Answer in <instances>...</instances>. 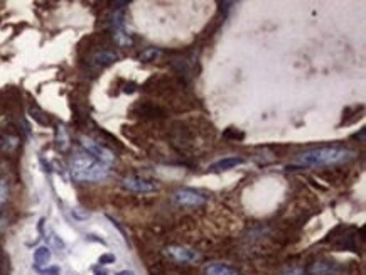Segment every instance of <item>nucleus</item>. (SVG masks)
Instances as JSON below:
<instances>
[{
	"instance_id": "nucleus-1",
	"label": "nucleus",
	"mask_w": 366,
	"mask_h": 275,
	"mask_svg": "<svg viewBox=\"0 0 366 275\" xmlns=\"http://www.w3.org/2000/svg\"><path fill=\"white\" fill-rule=\"evenodd\" d=\"M354 157V152L341 145L331 147H317V149L306 150L297 156V164L306 167H324V166H338V164L348 162Z\"/></svg>"
},
{
	"instance_id": "nucleus-2",
	"label": "nucleus",
	"mask_w": 366,
	"mask_h": 275,
	"mask_svg": "<svg viewBox=\"0 0 366 275\" xmlns=\"http://www.w3.org/2000/svg\"><path fill=\"white\" fill-rule=\"evenodd\" d=\"M70 172L78 182H98L108 177L110 167L88 154H76L70 161Z\"/></svg>"
},
{
	"instance_id": "nucleus-3",
	"label": "nucleus",
	"mask_w": 366,
	"mask_h": 275,
	"mask_svg": "<svg viewBox=\"0 0 366 275\" xmlns=\"http://www.w3.org/2000/svg\"><path fill=\"white\" fill-rule=\"evenodd\" d=\"M79 142H81L83 149L86 150V154L92 156L93 159H97L98 162H102L108 167L115 162V154L108 149V147L100 144V142L89 139V137H86V135H83L81 139H79Z\"/></svg>"
},
{
	"instance_id": "nucleus-4",
	"label": "nucleus",
	"mask_w": 366,
	"mask_h": 275,
	"mask_svg": "<svg viewBox=\"0 0 366 275\" xmlns=\"http://www.w3.org/2000/svg\"><path fill=\"white\" fill-rule=\"evenodd\" d=\"M174 201H176L179 206H186V208H199V206L206 204L208 198H206L203 193L194 191V189L181 188L174 193Z\"/></svg>"
},
{
	"instance_id": "nucleus-5",
	"label": "nucleus",
	"mask_w": 366,
	"mask_h": 275,
	"mask_svg": "<svg viewBox=\"0 0 366 275\" xmlns=\"http://www.w3.org/2000/svg\"><path fill=\"white\" fill-rule=\"evenodd\" d=\"M164 253L171 258L172 262L176 263H196L201 260V255L193 248H188V247H181V245H169Z\"/></svg>"
},
{
	"instance_id": "nucleus-6",
	"label": "nucleus",
	"mask_w": 366,
	"mask_h": 275,
	"mask_svg": "<svg viewBox=\"0 0 366 275\" xmlns=\"http://www.w3.org/2000/svg\"><path fill=\"white\" fill-rule=\"evenodd\" d=\"M121 182H124V186L127 189H130V191H134V193H152L157 189L156 182L148 181V179H144V177H139V176H127Z\"/></svg>"
},
{
	"instance_id": "nucleus-7",
	"label": "nucleus",
	"mask_w": 366,
	"mask_h": 275,
	"mask_svg": "<svg viewBox=\"0 0 366 275\" xmlns=\"http://www.w3.org/2000/svg\"><path fill=\"white\" fill-rule=\"evenodd\" d=\"M306 275H336L339 272L338 263L329 260H316L306 268Z\"/></svg>"
},
{
	"instance_id": "nucleus-8",
	"label": "nucleus",
	"mask_w": 366,
	"mask_h": 275,
	"mask_svg": "<svg viewBox=\"0 0 366 275\" xmlns=\"http://www.w3.org/2000/svg\"><path fill=\"white\" fill-rule=\"evenodd\" d=\"M245 164V159L243 157H225V159H221V161L218 162H215V164H211L209 169L213 172H221V171H230V169H235L238 166H243Z\"/></svg>"
},
{
	"instance_id": "nucleus-9",
	"label": "nucleus",
	"mask_w": 366,
	"mask_h": 275,
	"mask_svg": "<svg viewBox=\"0 0 366 275\" xmlns=\"http://www.w3.org/2000/svg\"><path fill=\"white\" fill-rule=\"evenodd\" d=\"M204 275H241V273L236 268L226 265V263L213 262L204 267Z\"/></svg>"
},
{
	"instance_id": "nucleus-10",
	"label": "nucleus",
	"mask_w": 366,
	"mask_h": 275,
	"mask_svg": "<svg viewBox=\"0 0 366 275\" xmlns=\"http://www.w3.org/2000/svg\"><path fill=\"white\" fill-rule=\"evenodd\" d=\"M118 61V56L115 54V52L111 51H98L97 54H93L92 57V63L95 66L98 68H105V66H110L113 65V63Z\"/></svg>"
},
{
	"instance_id": "nucleus-11",
	"label": "nucleus",
	"mask_w": 366,
	"mask_h": 275,
	"mask_svg": "<svg viewBox=\"0 0 366 275\" xmlns=\"http://www.w3.org/2000/svg\"><path fill=\"white\" fill-rule=\"evenodd\" d=\"M34 262H36V267L41 268V267H46L47 263L51 262V250L47 247H39L36 248L34 252Z\"/></svg>"
},
{
	"instance_id": "nucleus-12",
	"label": "nucleus",
	"mask_w": 366,
	"mask_h": 275,
	"mask_svg": "<svg viewBox=\"0 0 366 275\" xmlns=\"http://www.w3.org/2000/svg\"><path fill=\"white\" fill-rule=\"evenodd\" d=\"M56 145L59 150H66L68 147H70V135H68V132L65 127H57V132H56Z\"/></svg>"
},
{
	"instance_id": "nucleus-13",
	"label": "nucleus",
	"mask_w": 366,
	"mask_h": 275,
	"mask_svg": "<svg viewBox=\"0 0 366 275\" xmlns=\"http://www.w3.org/2000/svg\"><path fill=\"white\" fill-rule=\"evenodd\" d=\"M140 113H144L145 117H150V118L164 117V110H161L159 107H154V105H144V107H140Z\"/></svg>"
},
{
	"instance_id": "nucleus-14",
	"label": "nucleus",
	"mask_w": 366,
	"mask_h": 275,
	"mask_svg": "<svg viewBox=\"0 0 366 275\" xmlns=\"http://www.w3.org/2000/svg\"><path fill=\"white\" fill-rule=\"evenodd\" d=\"M29 113H30V117H33L37 124H41V125H47L49 124V118L46 117V113L44 112H41L39 108H36V107H33L29 110Z\"/></svg>"
},
{
	"instance_id": "nucleus-15",
	"label": "nucleus",
	"mask_w": 366,
	"mask_h": 275,
	"mask_svg": "<svg viewBox=\"0 0 366 275\" xmlns=\"http://www.w3.org/2000/svg\"><path fill=\"white\" fill-rule=\"evenodd\" d=\"M161 54V51L156 49V47H148V49H145L144 52L140 54V61H144V63H148V61H156V57Z\"/></svg>"
},
{
	"instance_id": "nucleus-16",
	"label": "nucleus",
	"mask_w": 366,
	"mask_h": 275,
	"mask_svg": "<svg viewBox=\"0 0 366 275\" xmlns=\"http://www.w3.org/2000/svg\"><path fill=\"white\" fill-rule=\"evenodd\" d=\"M9 196V184L5 179H0V206H2Z\"/></svg>"
},
{
	"instance_id": "nucleus-17",
	"label": "nucleus",
	"mask_w": 366,
	"mask_h": 275,
	"mask_svg": "<svg viewBox=\"0 0 366 275\" xmlns=\"http://www.w3.org/2000/svg\"><path fill=\"white\" fill-rule=\"evenodd\" d=\"M2 147L5 150H12V149H15V147H17V139H15V137H4L2 140Z\"/></svg>"
},
{
	"instance_id": "nucleus-18",
	"label": "nucleus",
	"mask_w": 366,
	"mask_h": 275,
	"mask_svg": "<svg viewBox=\"0 0 366 275\" xmlns=\"http://www.w3.org/2000/svg\"><path fill=\"white\" fill-rule=\"evenodd\" d=\"M115 260L116 258L113 253H105L98 258V265H108V263H115Z\"/></svg>"
},
{
	"instance_id": "nucleus-19",
	"label": "nucleus",
	"mask_w": 366,
	"mask_h": 275,
	"mask_svg": "<svg viewBox=\"0 0 366 275\" xmlns=\"http://www.w3.org/2000/svg\"><path fill=\"white\" fill-rule=\"evenodd\" d=\"M225 137L226 139H231V140H241L243 137H245V134H238V132H235V129H230V130H226L225 132Z\"/></svg>"
},
{
	"instance_id": "nucleus-20",
	"label": "nucleus",
	"mask_w": 366,
	"mask_h": 275,
	"mask_svg": "<svg viewBox=\"0 0 366 275\" xmlns=\"http://www.w3.org/2000/svg\"><path fill=\"white\" fill-rule=\"evenodd\" d=\"M277 275H306V272H304V268L294 267V268H287V270H282V272L277 273Z\"/></svg>"
},
{
	"instance_id": "nucleus-21",
	"label": "nucleus",
	"mask_w": 366,
	"mask_h": 275,
	"mask_svg": "<svg viewBox=\"0 0 366 275\" xmlns=\"http://www.w3.org/2000/svg\"><path fill=\"white\" fill-rule=\"evenodd\" d=\"M39 273L42 275H59V268L57 267H51V268H37Z\"/></svg>"
},
{
	"instance_id": "nucleus-22",
	"label": "nucleus",
	"mask_w": 366,
	"mask_h": 275,
	"mask_svg": "<svg viewBox=\"0 0 366 275\" xmlns=\"http://www.w3.org/2000/svg\"><path fill=\"white\" fill-rule=\"evenodd\" d=\"M73 216H74L76 220H84V218H88L89 213H86V211H83V213H81V211H79V208H76V209H73Z\"/></svg>"
},
{
	"instance_id": "nucleus-23",
	"label": "nucleus",
	"mask_w": 366,
	"mask_h": 275,
	"mask_svg": "<svg viewBox=\"0 0 366 275\" xmlns=\"http://www.w3.org/2000/svg\"><path fill=\"white\" fill-rule=\"evenodd\" d=\"M93 273H95V275H108L107 268H103L102 265H97V267H93Z\"/></svg>"
},
{
	"instance_id": "nucleus-24",
	"label": "nucleus",
	"mask_w": 366,
	"mask_h": 275,
	"mask_svg": "<svg viewBox=\"0 0 366 275\" xmlns=\"http://www.w3.org/2000/svg\"><path fill=\"white\" fill-rule=\"evenodd\" d=\"M115 275H135L134 270H120V272H116Z\"/></svg>"
}]
</instances>
